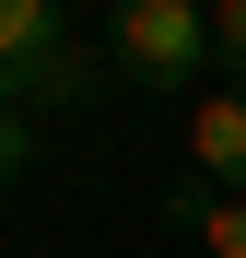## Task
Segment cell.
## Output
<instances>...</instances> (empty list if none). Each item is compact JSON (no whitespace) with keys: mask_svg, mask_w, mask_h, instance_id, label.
Returning a JSON list of instances; mask_svg holds the SVG:
<instances>
[{"mask_svg":"<svg viewBox=\"0 0 246 258\" xmlns=\"http://www.w3.org/2000/svg\"><path fill=\"white\" fill-rule=\"evenodd\" d=\"M70 47V24H59V0H0V106L35 94V71H47Z\"/></svg>","mask_w":246,"mask_h":258,"instance_id":"cell-2","label":"cell"},{"mask_svg":"<svg viewBox=\"0 0 246 258\" xmlns=\"http://www.w3.org/2000/svg\"><path fill=\"white\" fill-rule=\"evenodd\" d=\"M188 153H199V176L246 188V82H234V94H199V106H188Z\"/></svg>","mask_w":246,"mask_h":258,"instance_id":"cell-3","label":"cell"},{"mask_svg":"<svg viewBox=\"0 0 246 258\" xmlns=\"http://www.w3.org/2000/svg\"><path fill=\"white\" fill-rule=\"evenodd\" d=\"M199 246H211V258H246V200H211V211H199Z\"/></svg>","mask_w":246,"mask_h":258,"instance_id":"cell-5","label":"cell"},{"mask_svg":"<svg viewBox=\"0 0 246 258\" xmlns=\"http://www.w3.org/2000/svg\"><path fill=\"white\" fill-rule=\"evenodd\" d=\"M211 71L246 82V0H223V12H211Z\"/></svg>","mask_w":246,"mask_h":258,"instance_id":"cell-6","label":"cell"},{"mask_svg":"<svg viewBox=\"0 0 246 258\" xmlns=\"http://www.w3.org/2000/svg\"><path fill=\"white\" fill-rule=\"evenodd\" d=\"M106 82H117L106 47H59L47 71H35V106H106Z\"/></svg>","mask_w":246,"mask_h":258,"instance_id":"cell-4","label":"cell"},{"mask_svg":"<svg viewBox=\"0 0 246 258\" xmlns=\"http://www.w3.org/2000/svg\"><path fill=\"white\" fill-rule=\"evenodd\" d=\"M106 59L129 82H152V94H188L211 71V12L199 0H117L106 12Z\"/></svg>","mask_w":246,"mask_h":258,"instance_id":"cell-1","label":"cell"},{"mask_svg":"<svg viewBox=\"0 0 246 258\" xmlns=\"http://www.w3.org/2000/svg\"><path fill=\"white\" fill-rule=\"evenodd\" d=\"M24 164H35V129H24V106H0V188H24Z\"/></svg>","mask_w":246,"mask_h":258,"instance_id":"cell-7","label":"cell"}]
</instances>
